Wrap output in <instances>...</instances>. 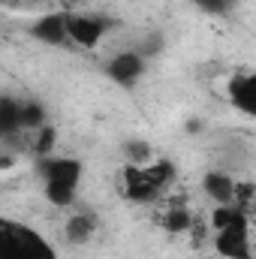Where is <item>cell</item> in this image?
I'll return each instance as SVG.
<instances>
[{"mask_svg":"<svg viewBox=\"0 0 256 259\" xmlns=\"http://www.w3.org/2000/svg\"><path fill=\"white\" fill-rule=\"evenodd\" d=\"M175 178H178L175 163L154 157L145 166H124L121 169V193L133 205H148V202H157L166 193Z\"/></svg>","mask_w":256,"mask_h":259,"instance_id":"cell-3","label":"cell"},{"mask_svg":"<svg viewBox=\"0 0 256 259\" xmlns=\"http://www.w3.org/2000/svg\"><path fill=\"white\" fill-rule=\"evenodd\" d=\"M49 124H52V121H49V109H46V103L36 100V97H24V100H21V130L30 136V133L49 127Z\"/></svg>","mask_w":256,"mask_h":259,"instance_id":"cell-12","label":"cell"},{"mask_svg":"<svg viewBox=\"0 0 256 259\" xmlns=\"http://www.w3.org/2000/svg\"><path fill=\"white\" fill-rule=\"evenodd\" d=\"M193 6L205 15H229L235 9V0H193Z\"/></svg>","mask_w":256,"mask_h":259,"instance_id":"cell-15","label":"cell"},{"mask_svg":"<svg viewBox=\"0 0 256 259\" xmlns=\"http://www.w3.org/2000/svg\"><path fill=\"white\" fill-rule=\"evenodd\" d=\"M27 148H30V154H33L36 160L55 157V154H58V127H55V124H49V127L36 130V133H30V139H27Z\"/></svg>","mask_w":256,"mask_h":259,"instance_id":"cell-14","label":"cell"},{"mask_svg":"<svg viewBox=\"0 0 256 259\" xmlns=\"http://www.w3.org/2000/svg\"><path fill=\"white\" fill-rule=\"evenodd\" d=\"M97 229H100V220L91 211H75L72 208L64 220V238H66V244H72V247L91 244L94 235H97Z\"/></svg>","mask_w":256,"mask_h":259,"instance_id":"cell-10","label":"cell"},{"mask_svg":"<svg viewBox=\"0 0 256 259\" xmlns=\"http://www.w3.org/2000/svg\"><path fill=\"white\" fill-rule=\"evenodd\" d=\"M199 187L214 205H238V181L226 169H208L199 178Z\"/></svg>","mask_w":256,"mask_h":259,"instance_id":"cell-9","label":"cell"},{"mask_svg":"<svg viewBox=\"0 0 256 259\" xmlns=\"http://www.w3.org/2000/svg\"><path fill=\"white\" fill-rule=\"evenodd\" d=\"M27 36L46 49H64L72 46L69 39V15L66 9H46L27 24Z\"/></svg>","mask_w":256,"mask_h":259,"instance_id":"cell-6","label":"cell"},{"mask_svg":"<svg viewBox=\"0 0 256 259\" xmlns=\"http://www.w3.org/2000/svg\"><path fill=\"white\" fill-rule=\"evenodd\" d=\"M0 259H61L58 247L30 223H0Z\"/></svg>","mask_w":256,"mask_h":259,"instance_id":"cell-4","label":"cell"},{"mask_svg":"<svg viewBox=\"0 0 256 259\" xmlns=\"http://www.w3.org/2000/svg\"><path fill=\"white\" fill-rule=\"evenodd\" d=\"M211 232H214V250H217V256L256 259L247 208H241V205H214Z\"/></svg>","mask_w":256,"mask_h":259,"instance_id":"cell-2","label":"cell"},{"mask_svg":"<svg viewBox=\"0 0 256 259\" xmlns=\"http://www.w3.org/2000/svg\"><path fill=\"white\" fill-rule=\"evenodd\" d=\"M226 100L235 112H241L244 118L256 121V69L250 72H235L226 81Z\"/></svg>","mask_w":256,"mask_h":259,"instance_id":"cell-8","label":"cell"},{"mask_svg":"<svg viewBox=\"0 0 256 259\" xmlns=\"http://www.w3.org/2000/svg\"><path fill=\"white\" fill-rule=\"evenodd\" d=\"M160 226L169 232V235H187L193 226H196V217H193V211L184 205V202H178V199H172L166 208H163V217H160Z\"/></svg>","mask_w":256,"mask_h":259,"instance_id":"cell-11","label":"cell"},{"mask_svg":"<svg viewBox=\"0 0 256 259\" xmlns=\"http://www.w3.org/2000/svg\"><path fill=\"white\" fill-rule=\"evenodd\" d=\"M39 175H42V196L52 208L69 211L78 202V190L84 184V163L69 154H55L39 160Z\"/></svg>","mask_w":256,"mask_h":259,"instance_id":"cell-1","label":"cell"},{"mask_svg":"<svg viewBox=\"0 0 256 259\" xmlns=\"http://www.w3.org/2000/svg\"><path fill=\"white\" fill-rule=\"evenodd\" d=\"M69 15V39L81 52H94L106 42V36L118 27V21L106 12H88V9H66Z\"/></svg>","mask_w":256,"mask_h":259,"instance_id":"cell-5","label":"cell"},{"mask_svg":"<svg viewBox=\"0 0 256 259\" xmlns=\"http://www.w3.org/2000/svg\"><path fill=\"white\" fill-rule=\"evenodd\" d=\"M121 157H124V166H145L151 163L157 154H154V145L142 136H133V139H124L121 142Z\"/></svg>","mask_w":256,"mask_h":259,"instance_id":"cell-13","label":"cell"},{"mask_svg":"<svg viewBox=\"0 0 256 259\" xmlns=\"http://www.w3.org/2000/svg\"><path fill=\"white\" fill-rule=\"evenodd\" d=\"M103 72H106V78L115 81L118 88L133 91V88H139V81H142L145 72H148V58H145L139 49H124V52H115V55L103 64Z\"/></svg>","mask_w":256,"mask_h":259,"instance_id":"cell-7","label":"cell"}]
</instances>
